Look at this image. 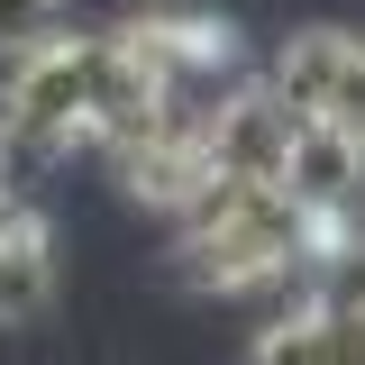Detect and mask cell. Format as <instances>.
I'll return each mask as SVG.
<instances>
[{
  "instance_id": "cell-9",
  "label": "cell",
  "mask_w": 365,
  "mask_h": 365,
  "mask_svg": "<svg viewBox=\"0 0 365 365\" xmlns=\"http://www.w3.org/2000/svg\"><path fill=\"white\" fill-rule=\"evenodd\" d=\"M311 302H329V311H356L365 319V220L338 228V247L311 265Z\"/></svg>"
},
{
  "instance_id": "cell-4",
  "label": "cell",
  "mask_w": 365,
  "mask_h": 365,
  "mask_svg": "<svg viewBox=\"0 0 365 365\" xmlns=\"http://www.w3.org/2000/svg\"><path fill=\"white\" fill-rule=\"evenodd\" d=\"M119 46L146 55V73L174 91V101H192V110H210V83L237 64V28H228L220 9H182V0L119 19Z\"/></svg>"
},
{
  "instance_id": "cell-1",
  "label": "cell",
  "mask_w": 365,
  "mask_h": 365,
  "mask_svg": "<svg viewBox=\"0 0 365 365\" xmlns=\"http://www.w3.org/2000/svg\"><path fill=\"white\" fill-rule=\"evenodd\" d=\"M174 256L210 292H265L283 274H311L302 201L274 192V182H210L192 210H174Z\"/></svg>"
},
{
  "instance_id": "cell-10",
  "label": "cell",
  "mask_w": 365,
  "mask_h": 365,
  "mask_svg": "<svg viewBox=\"0 0 365 365\" xmlns=\"http://www.w3.org/2000/svg\"><path fill=\"white\" fill-rule=\"evenodd\" d=\"M64 9H73V0H0V64H19L28 46H46L64 28Z\"/></svg>"
},
{
  "instance_id": "cell-7",
  "label": "cell",
  "mask_w": 365,
  "mask_h": 365,
  "mask_svg": "<svg viewBox=\"0 0 365 365\" xmlns=\"http://www.w3.org/2000/svg\"><path fill=\"white\" fill-rule=\"evenodd\" d=\"M247 365H365V319L356 311H329V302H302L256 329Z\"/></svg>"
},
{
  "instance_id": "cell-11",
  "label": "cell",
  "mask_w": 365,
  "mask_h": 365,
  "mask_svg": "<svg viewBox=\"0 0 365 365\" xmlns=\"http://www.w3.org/2000/svg\"><path fill=\"white\" fill-rule=\"evenodd\" d=\"M28 210H37V201H28V182H19L9 165H0V237H9V228L28 220Z\"/></svg>"
},
{
  "instance_id": "cell-3",
  "label": "cell",
  "mask_w": 365,
  "mask_h": 365,
  "mask_svg": "<svg viewBox=\"0 0 365 365\" xmlns=\"http://www.w3.org/2000/svg\"><path fill=\"white\" fill-rule=\"evenodd\" d=\"M265 83L292 119H338L365 137V37L356 28H292L274 46Z\"/></svg>"
},
{
  "instance_id": "cell-8",
  "label": "cell",
  "mask_w": 365,
  "mask_h": 365,
  "mask_svg": "<svg viewBox=\"0 0 365 365\" xmlns=\"http://www.w3.org/2000/svg\"><path fill=\"white\" fill-rule=\"evenodd\" d=\"M46 311H55V228L46 210H28L0 237V329H28Z\"/></svg>"
},
{
  "instance_id": "cell-6",
  "label": "cell",
  "mask_w": 365,
  "mask_h": 365,
  "mask_svg": "<svg viewBox=\"0 0 365 365\" xmlns=\"http://www.w3.org/2000/svg\"><path fill=\"white\" fill-rule=\"evenodd\" d=\"M283 192H292L302 210H356V192H365V137L338 128V119H292Z\"/></svg>"
},
{
  "instance_id": "cell-5",
  "label": "cell",
  "mask_w": 365,
  "mask_h": 365,
  "mask_svg": "<svg viewBox=\"0 0 365 365\" xmlns=\"http://www.w3.org/2000/svg\"><path fill=\"white\" fill-rule=\"evenodd\" d=\"M210 137V174L220 182H274L283 192V155H292V110L274 101V83H237L201 110Z\"/></svg>"
},
{
  "instance_id": "cell-2",
  "label": "cell",
  "mask_w": 365,
  "mask_h": 365,
  "mask_svg": "<svg viewBox=\"0 0 365 365\" xmlns=\"http://www.w3.org/2000/svg\"><path fill=\"white\" fill-rule=\"evenodd\" d=\"M101 55L110 37H55L28 46L9 73H0V165L28 182L46 165H64L73 146H91V101H101Z\"/></svg>"
}]
</instances>
